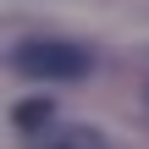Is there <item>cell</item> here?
Instances as JSON below:
<instances>
[{"label":"cell","instance_id":"cell-1","mask_svg":"<svg viewBox=\"0 0 149 149\" xmlns=\"http://www.w3.org/2000/svg\"><path fill=\"white\" fill-rule=\"evenodd\" d=\"M17 72L22 77H39V83H72L88 72V55L77 44H61V39H33L17 50Z\"/></svg>","mask_w":149,"mask_h":149},{"label":"cell","instance_id":"cell-2","mask_svg":"<svg viewBox=\"0 0 149 149\" xmlns=\"http://www.w3.org/2000/svg\"><path fill=\"white\" fill-rule=\"evenodd\" d=\"M33 149H105L100 127H50L44 138H33Z\"/></svg>","mask_w":149,"mask_h":149},{"label":"cell","instance_id":"cell-3","mask_svg":"<svg viewBox=\"0 0 149 149\" xmlns=\"http://www.w3.org/2000/svg\"><path fill=\"white\" fill-rule=\"evenodd\" d=\"M17 122H22V127H44V122H50V105L28 100V105H17Z\"/></svg>","mask_w":149,"mask_h":149}]
</instances>
